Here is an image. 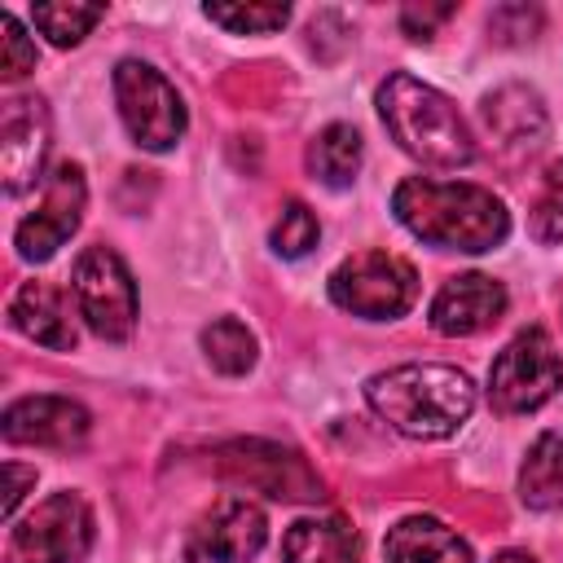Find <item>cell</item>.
I'll return each instance as SVG.
<instances>
[{"label":"cell","instance_id":"4fadbf2b","mask_svg":"<svg viewBox=\"0 0 563 563\" xmlns=\"http://www.w3.org/2000/svg\"><path fill=\"white\" fill-rule=\"evenodd\" d=\"M501 312H506V286L493 282L488 273H457L431 299V325L449 339L479 334V330L497 325Z\"/></svg>","mask_w":563,"mask_h":563},{"label":"cell","instance_id":"d6986e66","mask_svg":"<svg viewBox=\"0 0 563 563\" xmlns=\"http://www.w3.org/2000/svg\"><path fill=\"white\" fill-rule=\"evenodd\" d=\"M361 158H365V145H361V132H356L352 123H330V128H321V132L312 136V145H308V167H312V176H317L321 185H330V189L352 185L356 172H361Z\"/></svg>","mask_w":563,"mask_h":563},{"label":"cell","instance_id":"3957f363","mask_svg":"<svg viewBox=\"0 0 563 563\" xmlns=\"http://www.w3.org/2000/svg\"><path fill=\"white\" fill-rule=\"evenodd\" d=\"M378 114L391 132V141L435 172H457L475 158V136L462 119V110L431 84L396 70L378 88Z\"/></svg>","mask_w":563,"mask_h":563},{"label":"cell","instance_id":"9c48e42d","mask_svg":"<svg viewBox=\"0 0 563 563\" xmlns=\"http://www.w3.org/2000/svg\"><path fill=\"white\" fill-rule=\"evenodd\" d=\"M268 541V519L255 501L224 493L185 532V563H251Z\"/></svg>","mask_w":563,"mask_h":563},{"label":"cell","instance_id":"7402d4cb","mask_svg":"<svg viewBox=\"0 0 563 563\" xmlns=\"http://www.w3.org/2000/svg\"><path fill=\"white\" fill-rule=\"evenodd\" d=\"M202 13L233 35H273L290 22L286 4H207Z\"/></svg>","mask_w":563,"mask_h":563},{"label":"cell","instance_id":"5bb4252c","mask_svg":"<svg viewBox=\"0 0 563 563\" xmlns=\"http://www.w3.org/2000/svg\"><path fill=\"white\" fill-rule=\"evenodd\" d=\"M9 325L18 334H26L31 343L40 347H53V352H70L79 330H75V312H70V299L48 286V282H22L9 299Z\"/></svg>","mask_w":563,"mask_h":563},{"label":"cell","instance_id":"cb8c5ba5","mask_svg":"<svg viewBox=\"0 0 563 563\" xmlns=\"http://www.w3.org/2000/svg\"><path fill=\"white\" fill-rule=\"evenodd\" d=\"M528 224H532L537 242H563V158L545 167Z\"/></svg>","mask_w":563,"mask_h":563},{"label":"cell","instance_id":"44dd1931","mask_svg":"<svg viewBox=\"0 0 563 563\" xmlns=\"http://www.w3.org/2000/svg\"><path fill=\"white\" fill-rule=\"evenodd\" d=\"M101 18H106L101 4H75V0H62V4H35V9H31V22H35L40 35H48V44H57V48L79 44Z\"/></svg>","mask_w":563,"mask_h":563},{"label":"cell","instance_id":"277c9868","mask_svg":"<svg viewBox=\"0 0 563 563\" xmlns=\"http://www.w3.org/2000/svg\"><path fill=\"white\" fill-rule=\"evenodd\" d=\"M330 299L365 321H396L418 299V268L391 251H356L330 273Z\"/></svg>","mask_w":563,"mask_h":563},{"label":"cell","instance_id":"8992f818","mask_svg":"<svg viewBox=\"0 0 563 563\" xmlns=\"http://www.w3.org/2000/svg\"><path fill=\"white\" fill-rule=\"evenodd\" d=\"M563 387V356L545 330H519L488 369V400L497 413H532Z\"/></svg>","mask_w":563,"mask_h":563},{"label":"cell","instance_id":"4316f807","mask_svg":"<svg viewBox=\"0 0 563 563\" xmlns=\"http://www.w3.org/2000/svg\"><path fill=\"white\" fill-rule=\"evenodd\" d=\"M4 475H9V488H4L0 515H4L9 523H13V515H18V501H22L26 484H35V471H31V466H18V462H9V466H4Z\"/></svg>","mask_w":563,"mask_h":563},{"label":"cell","instance_id":"ba28073f","mask_svg":"<svg viewBox=\"0 0 563 563\" xmlns=\"http://www.w3.org/2000/svg\"><path fill=\"white\" fill-rule=\"evenodd\" d=\"M114 101H119V114H123V123H128V132L141 150L163 154L185 136L180 92L150 62L128 57V62L114 66Z\"/></svg>","mask_w":563,"mask_h":563},{"label":"cell","instance_id":"52a82bcc","mask_svg":"<svg viewBox=\"0 0 563 563\" xmlns=\"http://www.w3.org/2000/svg\"><path fill=\"white\" fill-rule=\"evenodd\" d=\"M92 545V510L79 493L62 488L44 497L4 541V563H75Z\"/></svg>","mask_w":563,"mask_h":563},{"label":"cell","instance_id":"484cf974","mask_svg":"<svg viewBox=\"0 0 563 563\" xmlns=\"http://www.w3.org/2000/svg\"><path fill=\"white\" fill-rule=\"evenodd\" d=\"M457 9L453 4H405L400 9V26L409 40H431L440 22H449Z\"/></svg>","mask_w":563,"mask_h":563},{"label":"cell","instance_id":"d4e9b609","mask_svg":"<svg viewBox=\"0 0 563 563\" xmlns=\"http://www.w3.org/2000/svg\"><path fill=\"white\" fill-rule=\"evenodd\" d=\"M31 70H35V44L26 40V31L13 13H0V79L18 84Z\"/></svg>","mask_w":563,"mask_h":563},{"label":"cell","instance_id":"8fae6325","mask_svg":"<svg viewBox=\"0 0 563 563\" xmlns=\"http://www.w3.org/2000/svg\"><path fill=\"white\" fill-rule=\"evenodd\" d=\"M48 154V110L40 97H9L0 110V180L4 194H22L40 180Z\"/></svg>","mask_w":563,"mask_h":563},{"label":"cell","instance_id":"5b68a950","mask_svg":"<svg viewBox=\"0 0 563 563\" xmlns=\"http://www.w3.org/2000/svg\"><path fill=\"white\" fill-rule=\"evenodd\" d=\"M70 290H75V312L88 321L97 339L123 343L136 330V282L119 260V251L84 246L70 273Z\"/></svg>","mask_w":563,"mask_h":563},{"label":"cell","instance_id":"e0dca14e","mask_svg":"<svg viewBox=\"0 0 563 563\" xmlns=\"http://www.w3.org/2000/svg\"><path fill=\"white\" fill-rule=\"evenodd\" d=\"M282 559L286 563H361L356 532L347 519L325 515V519H295L282 537Z\"/></svg>","mask_w":563,"mask_h":563},{"label":"cell","instance_id":"ac0fdd59","mask_svg":"<svg viewBox=\"0 0 563 563\" xmlns=\"http://www.w3.org/2000/svg\"><path fill=\"white\" fill-rule=\"evenodd\" d=\"M519 497L532 510H563V431H541L519 471Z\"/></svg>","mask_w":563,"mask_h":563},{"label":"cell","instance_id":"2e32d148","mask_svg":"<svg viewBox=\"0 0 563 563\" xmlns=\"http://www.w3.org/2000/svg\"><path fill=\"white\" fill-rule=\"evenodd\" d=\"M383 554H387V563H475L471 545L449 523H440L431 515H409V519L391 523Z\"/></svg>","mask_w":563,"mask_h":563},{"label":"cell","instance_id":"7c38bea8","mask_svg":"<svg viewBox=\"0 0 563 563\" xmlns=\"http://www.w3.org/2000/svg\"><path fill=\"white\" fill-rule=\"evenodd\" d=\"M92 418L70 396H22L4 409L0 431L9 444H44V449H75L84 444Z\"/></svg>","mask_w":563,"mask_h":563},{"label":"cell","instance_id":"6da1fadb","mask_svg":"<svg viewBox=\"0 0 563 563\" xmlns=\"http://www.w3.org/2000/svg\"><path fill=\"white\" fill-rule=\"evenodd\" d=\"M396 220L444 251H493L510 233V211L497 194L479 185H444L427 176H409L391 194Z\"/></svg>","mask_w":563,"mask_h":563},{"label":"cell","instance_id":"30bf717a","mask_svg":"<svg viewBox=\"0 0 563 563\" xmlns=\"http://www.w3.org/2000/svg\"><path fill=\"white\" fill-rule=\"evenodd\" d=\"M84 202H88V185H84V167L79 163H57L44 180V198L40 207L18 224L13 246L22 260L44 264L84 220Z\"/></svg>","mask_w":563,"mask_h":563},{"label":"cell","instance_id":"7a4b0ae2","mask_svg":"<svg viewBox=\"0 0 563 563\" xmlns=\"http://www.w3.org/2000/svg\"><path fill=\"white\" fill-rule=\"evenodd\" d=\"M365 400L391 431L409 440H444L471 418L475 387L457 365L409 361L374 374L365 383Z\"/></svg>","mask_w":563,"mask_h":563},{"label":"cell","instance_id":"83f0119b","mask_svg":"<svg viewBox=\"0 0 563 563\" xmlns=\"http://www.w3.org/2000/svg\"><path fill=\"white\" fill-rule=\"evenodd\" d=\"M493 563H537V559H532V554H523V550H501Z\"/></svg>","mask_w":563,"mask_h":563},{"label":"cell","instance_id":"9a60e30c","mask_svg":"<svg viewBox=\"0 0 563 563\" xmlns=\"http://www.w3.org/2000/svg\"><path fill=\"white\" fill-rule=\"evenodd\" d=\"M484 119H488L493 136L506 150H537L550 132L541 92L528 88V84H501L497 92H488L484 97Z\"/></svg>","mask_w":563,"mask_h":563},{"label":"cell","instance_id":"603a6c76","mask_svg":"<svg viewBox=\"0 0 563 563\" xmlns=\"http://www.w3.org/2000/svg\"><path fill=\"white\" fill-rule=\"evenodd\" d=\"M317 238H321L317 216L308 211V202L290 198V202L282 207L277 224H273V251L286 255V260H299V255H308V251L317 246Z\"/></svg>","mask_w":563,"mask_h":563},{"label":"cell","instance_id":"ffe728a7","mask_svg":"<svg viewBox=\"0 0 563 563\" xmlns=\"http://www.w3.org/2000/svg\"><path fill=\"white\" fill-rule=\"evenodd\" d=\"M202 352L211 361V369L238 378L255 365V334L238 321V317H216L207 330H202Z\"/></svg>","mask_w":563,"mask_h":563}]
</instances>
